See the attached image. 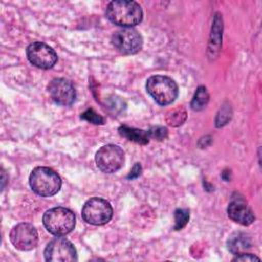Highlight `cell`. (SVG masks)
<instances>
[{
	"label": "cell",
	"instance_id": "obj_3",
	"mask_svg": "<svg viewBox=\"0 0 262 262\" xmlns=\"http://www.w3.org/2000/svg\"><path fill=\"white\" fill-rule=\"evenodd\" d=\"M43 224L53 235L63 236L74 229L76 217L70 209L64 207H55L44 213Z\"/></svg>",
	"mask_w": 262,
	"mask_h": 262
},
{
	"label": "cell",
	"instance_id": "obj_20",
	"mask_svg": "<svg viewBox=\"0 0 262 262\" xmlns=\"http://www.w3.org/2000/svg\"><path fill=\"white\" fill-rule=\"evenodd\" d=\"M141 170H142L141 165H140L139 163H135V164H134V166L132 167V169H131L130 173L128 174L127 178H128V179H134V178H137V177L141 174Z\"/></svg>",
	"mask_w": 262,
	"mask_h": 262
},
{
	"label": "cell",
	"instance_id": "obj_10",
	"mask_svg": "<svg viewBox=\"0 0 262 262\" xmlns=\"http://www.w3.org/2000/svg\"><path fill=\"white\" fill-rule=\"evenodd\" d=\"M12 245L20 251H30L37 246L38 232L30 223L16 224L10 231Z\"/></svg>",
	"mask_w": 262,
	"mask_h": 262
},
{
	"label": "cell",
	"instance_id": "obj_19",
	"mask_svg": "<svg viewBox=\"0 0 262 262\" xmlns=\"http://www.w3.org/2000/svg\"><path fill=\"white\" fill-rule=\"evenodd\" d=\"M147 132H148L149 138H154L156 140H163L168 135L167 129L165 127H162V126L151 127Z\"/></svg>",
	"mask_w": 262,
	"mask_h": 262
},
{
	"label": "cell",
	"instance_id": "obj_11",
	"mask_svg": "<svg viewBox=\"0 0 262 262\" xmlns=\"http://www.w3.org/2000/svg\"><path fill=\"white\" fill-rule=\"evenodd\" d=\"M51 99L59 105H71L76 99V90L71 81L64 78H55L48 85Z\"/></svg>",
	"mask_w": 262,
	"mask_h": 262
},
{
	"label": "cell",
	"instance_id": "obj_9",
	"mask_svg": "<svg viewBox=\"0 0 262 262\" xmlns=\"http://www.w3.org/2000/svg\"><path fill=\"white\" fill-rule=\"evenodd\" d=\"M29 61L39 69H50L57 61V54L53 48L43 42H33L26 50Z\"/></svg>",
	"mask_w": 262,
	"mask_h": 262
},
{
	"label": "cell",
	"instance_id": "obj_21",
	"mask_svg": "<svg viewBox=\"0 0 262 262\" xmlns=\"http://www.w3.org/2000/svg\"><path fill=\"white\" fill-rule=\"evenodd\" d=\"M254 260L259 261L260 259H259L258 257H256L255 255H252V254H246V253H243V254L236 255V257L233 259V261H254Z\"/></svg>",
	"mask_w": 262,
	"mask_h": 262
},
{
	"label": "cell",
	"instance_id": "obj_22",
	"mask_svg": "<svg viewBox=\"0 0 262 262\" xmlns=\"http://www.w3.org/2000/svg\"><path fill=\"white\" fill-rule=\"evenodd\" d=\"M4 181H5V178H4V171H2V188L4 187Z\"/></svg>",
	"mask_w": 262,
	"mask_h": 262
},
{
	"label": "cell",
	"instance_id": "obj_1",
	"mask_svg": "<svg viewBox=\"0 0 262 262\" xmlns=\"http://www.w3.org/2000/svg\"><path fill=\"white\" fill-rule=\"evenodd\" d=\"M106 16L115 25L131 28L139 24L142 19V9L135 1L116 0L108 3Z\"/></svg>",
	"mask_w": 262,
	"mask_h": 262
},
{
	"label": "cell",
	"instance_id": "obj_2",
	"mask_svg": "<svg viewBox=\"0 0 262 262\" xmlns=\"http://www.w3.org/2000/svg\"><path fill=\"white\" fill-rule=\"evenodd\" d=\"M29 182L34 192L41 196H51L61 187L59 175L51 168L36 167L30 174Z\"/></svg>",
	"mask_w": 262,
	"mask_h": 262
},
{
	"label": "cell",
	"instance_id": "obj_16",
	"mask_svg": "<svg viewBox=\"0 0 262 262\" xmlns=\"http://www.w3.org/2000/svg\"><path fill=\"white\" fill-rule=\"evenodd\" d=\"M186 120V111L182 106H178L170 111L166 116V121L170 126L177 127Z\"/></svg>",
	"mask_w": 262,
	"mask_h": 262
},
{
	"label": "cell",
	"instance_id": "obj_6",
	"mask_svg": "<svg viewBox=\"0 0 262 262\" xmlns=\"http://www.w3.org/2000/svg\"><path fill=\"white\" fill-rule=\"evenodd\" d=\"M95 162L102 172L114 173L123 167L125 155L119 145L106 144L97 150L95 155Z\"/></svg>",
	"mask_w": 262,
	"mask_h": 262
},
{
	"label": "cell",
	"instance_id": "obj_8",
	"mask_svg": "<svg viewBox=\"0 0 262 262\" xmlns=\"http://www.w3.org/2000/svg\"><path fill=\"white\" fill-rule=\"evenodd\" d=\"M44 257L48 262H73L77 261V251L69 239L56 237L46 246Z\"/></svg>",
	"mask_w": 262,
	"mask_h": 262
},
{
	"label": "cell",
	"instance_id": "obj_13",
	"mask_svg": "<svg viewBox=\"0 0 262 262\" xmlns=\"http://www.w3.org/2000/svg\"><path fill=\"white\" fill-rule=\"evenodd\" d=\"M252 246L250 237L243 233V232H235L233 233L227 242V247L228 250L234 254V255H239L248 251Z\"/></svg>",
	"mask_w": 262,
	"mask_h": 262
},
{
	"label": "cell",
	"instance_id": "obj_12",
	"mask_svg": "<svg viewBox=\"0 0 262 262\" xmlns=\"http://www.w3.org/2000/svg\"><path fill=\"white\" fill-rule=\"evenodd\" d=\"M227 214L231 220L246 226L252 224L255 220V215L252 209L241 198L232 200L229 203L227 207Z\"/></svg>",
	"mask_w": 262,
	"mask_h": 262
},
{
	"label": "cell",
	"instance_id": "obj_15",
	"mask_svg": "<svg viewBox=\"0 0 262 262\" xmlns=\"http://www.w3.org/2000/svg\"><path fill=\"white\" fill-rule=\"evenodd\" d=\"M209 102V93L207 91V88L205 86H200L191 100V108L193 111H201L206 107V105Z\"/></svg>",
	"mask_w": 262,
	"mask_h": 262
},
{
	"label": "cell",
	"instance_id": "obj_18",
	"mask_svg": "<svg viewBox=\"0 0 262 262\" xmlns=\"http://www.w3.org/2000/svg\"><path fill=\"white\" fill-rule=\"evenodd\" d=\"M81 118L86 120L87 122H90L92 124H95V125H101L103 124V118L98 115L94 110L92 108H88L86 110L82 115H81Z\"/></svg>",
	"mask_w": 262,
	"mask_h": 262
},
{
	"label": "cell",
	"instance_id": "obj_4",
	"mask_svg": "<svg viewBox=\"0 0 262 262\" xmlns=\"http://www.w3.org/2000/svg\"><path fill=\"white\" fill-rule=\"evenodd\" d=\"M146 91L161 105L172 103L178 95V86L167 76H151L146 81Z\"/></svg>",
	"mask_w": 262,
	"mask_h": 262
},
{
	"label": "cell",
	"instance_id": "obj_5",
	"mask_svg": "<svg viewBox=\"0 0 262 262\" xmlns=\"http://www.w3.org/2000/svg\"><path fill=\"white\" fill-rule=\"evenodd\" d=\"M112 216L111 204L101 198L89 199L82 208L83 219L92 225H103L112 219Z\"/></svg>",
	"mask_w": 262,
	"mask_h": 262
},
{
	"label": "cell",
	"instance_id": "obj_14",
	"mask_svg": "<svg viewBox=\"0 0 262 262\" xmlns=\"http://www.w3.org/2000/svg\"><path fill=\"white\" fill-rule=\"evenodd\" d=\"M121 136L127 138L130 141L139 143V144H146L149 141V135L147 131L131 128L126 125H122L118 129Z\"/></svg>",
	"mask_w": 262,
	"mask_h": 262
},
{
	"label": "cell",
	"instance_id": "obj_7",
	"mask_svg": "<svg viewBox=\"0 0 262 262\" xmlns=\"http://www.w3.org/2000/svg\"><path fill=\"white\" fill-rule=\"evenodd\" d=\"M112 44L122 54H135L143 44L141 35L132 28L116 31L112 36Z\"/></svg>",
	"mask_w": 262,
	"mask_h": 262
},
{
	"label": "cell",
	"instance_id": "obj_17",
	"mask_svg": "<svg viewBox=\"0 0 262 262\" xmlns=\"http://www.w3.org/2000/svg\"><path fill=\"white\" fill-rule=\"evenodd\" d=\"M175 217V230L183 228L189 219V211L187 209H177L174 213Z\"/></svg>",
	"mask_w": 262,
	"mask_h": 262
}]
</instances>
